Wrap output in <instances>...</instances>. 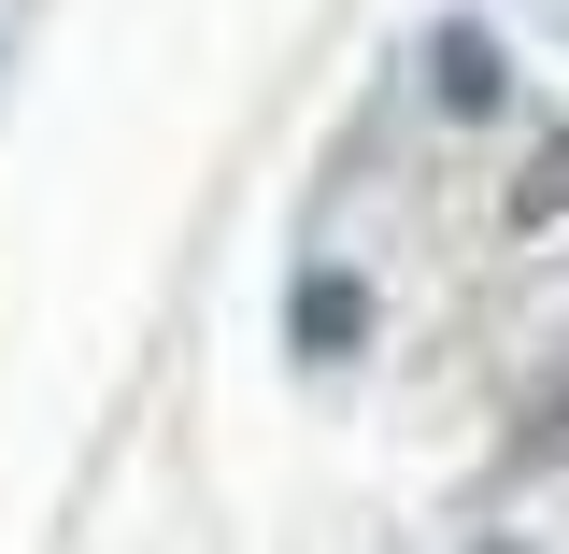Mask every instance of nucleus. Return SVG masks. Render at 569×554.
<instances>
[{
    "mask_svg": "<svg viewBox=\"0 0 569 554\" xmlns=\"http://www.w3.org/2000/svg\"><path fill=\"white\" fill-rule=\"evenodd\" d=\"M413 85H427V114H441V129H498V114H512V58H498L485 14H427Z\"/></svg>",
    "mask_w": 569,
    "mask_h": 554,
    "instance_id": "obj_2",
    "label": "nucleus"
},
{
    "mask_svg": "<svg viewBox=\"0 0 569 554\" xmlns=\"http://www.w3.org/2000/svg\"><path fill=\"white\" fill-rule=\"evenodd\" d=\"M569 213V129L527 142V171H512V200H498V228H556Z\"/></svg>",
    "mask_w": 569,
    "mask_h": 554,
    "instance_id": "obj_3",
    "label": "nucleus"
},
{
    "mask_svg": "<svg viewBox=\"0 0 569 554\" xmlns=\"http://www.w3.org/2000/svg\"><path fill=\"white\" fill-rule=\"evenodd\" d=\"M456 554H541V541H512V526H485V541H456Z\"/></svg>",
    "mask_w": 569,
    "mask_h": 554,
    "instance_id": "obj_4",
    "label": "nucleus"
},
{
    "mask_svg": "<svg viewBox=\"0 0 569 554\" xmlns=\"http://www.w3.org/2000/svg\"><path fill=\"white\" fill-rule=\"evenodd\" d=\"M556 426H569V399H556Z\"/></svg>",
    "mask_w": 569,
    "mask_h": 554,
    "instance_id": "obj_5",
    "label": "nucleus"
},
{
    "mask_svg": "<svg viewBox=\"0 0 569 554\" xmlns=\"http://www.w3.org/2000/svg\"><path fill=\"white\" fill-rule=\"evenodd\" d=\"M370 328H385L370 271H342V256H299V271H284V370H299V384H342L356 355H370Z\"/></svg>",
    "mask_w": 569,
    "mask_h": 554,
    "instance_id": "obj_1",
    "label": "nucleus"
}]
</instances>
